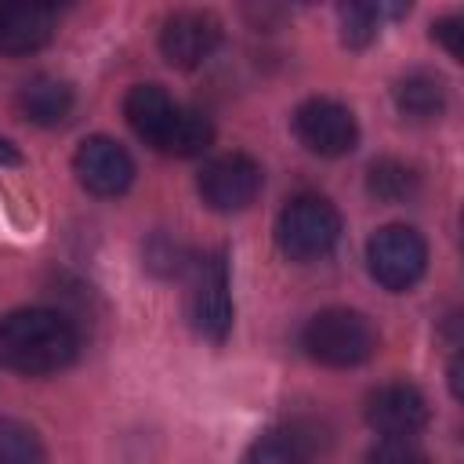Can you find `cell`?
Listing matches in <instances>:
<instances>
[{
  "instance_id": "cell-1",
  "label": "cell",
  "mask_w": 464,
  "mask_h": 464,
  "mask_svg": "<svg viewBox=\"0 0 464 464\" xmlns=\"http://www.w3.org/2000/svg\"><path fill=\"white\" fill-rule=\"evenodd\" d=\"M80 352V334L54 308H18L0 319V366L44 377L65 370Z\"/></svg>"
},
{
  "instance_id": "cell-2",
  "label": "cell",
  "mask_w": 464,
  "mask_h": 464,
  "mask_svg": "<svg viewBox=\"0 0 464 464\" xmlns=\"http://www.w3.org/2000/svg\"><path fill=\"white\" fill-rule=\"evenodd\" d=\"M123 116L130 130L167 156H199L214 141V127L203 112L178 105L160 83H134L123 98Z\"/></svg>"
},
{
  "instance_id": "cell-3",
  "label": "cell",
  "mask_w": 464,
  "mask_h": 464,
  "mask_svg": "<svg viewBox=\"0 0 464 464\" xmlns=\"http://www.w3.org/2000/svg\"><path fill=\"white\" fill-rule=\"evenodd\" d=\"M301 348L308 352V359H315L323 366L348 370V366L366 362L377 352V330L362 312L323 308L304 323Z\"/></svg>"
},
{
  "instance_id": "cell-4",
  "label": "cell",
  "mask_w": 464,
  "mask_h": 464,
  "mask_svg": "<svg viewBox=\"0 0 464 464\" xmlns=\"http://www.w3.org/2000/svg\"><path fill=\"white\" fill-rule=\"evenodd\" d=\"M341 239V214L323 196H294L276 221V243L290 261H319Z\"/></svg>"
},
{
  "instance_id": "cell-5",
  "label": "cell",
  "mask_w": 464,
  "mask_h": 464,
  "mask_svg": "<svg viewBox=\"0 0 464 464\" xmlns=\"http://www.w3.org/2000/svg\"><path fill=\"white\" fill-rule=\"evenodd\" d=\"M366 268L384 290L402 294L420 283L428 268V243L410 225H384L366 239Z\"/></svg>"
},
{
  "instance_id": "cell-6",
  "label": "cell",
  "mask_w": 464,
  "mask_h": 464,
  "mask_svg": "<svg viewBox=\"0 0 464 464\" xmlns=\"http://www.w3.org/2000/svg\"><path fill=\"white\" fill-rule=\"evenodd\" d=\"M188 323L207 341H225L232 330V290L225 254H207L192 265L188 279Z\"/></svg>"
},
{
  "instance_id": "cell-7",
  "label": "cell",
  "mask_w": 464,
  "mask_h": 464,
  "mask_svg": "<svg viewBox=\"0 0 464 464\" xmlns=\"http://www.w3.org/2000/svg\"><path fill=\"white\" fill-rule=\"evenodd\" d=\"M261 181H265V174H261L257 160H250L246 152H225V156H214L210 163H203L196 188L210 210L236 214L257 199Z\"/></svg>"
},
{
  "instance_id": "cell-8",
  "label": "cell",
  "mask_w": 464,
  "mask_h": 464,
  "mask_svg": "<svg viewBox=\"0 0 464 464\" xmlns=\"http://www.w3.org/2000/svg\"><path fill=\"white\" fill-rule=\"evenodd\" d=\"M297 141L315 156H348L359 145V123L348 105L334 98H308L294 112Z\"/></svg>"
},
{
  "instance_id": "cell-9",
  "label": "cell",
  "mask_w": 464,
  "mask_h": 464,
  "mask_svg": "<svg viewBox=\"0 0 464 464\" xmlns=\"http://www.w3.org/2000/svg\"><path fill=\"white\" fill-rule=\"evenodd\" d=\"M72 174L91 196L112 199V196H123L130 188L134 160L120 141H112L105 134H94V138L80 141V149L72 156Z\"/></svg>"
},
{
  "instance_id": "cell-10",
  "label": "cell",
  "mask_w": 464,
  "mask_h": 464,
  "mask_svg": "<svg viewBox=\"0 0 464 464\" xmlns=\"http://www.w3.org/2000/svg\"><path fill=\"white\" fill-rule=\"evenodd\" d=\"M221 44V22L207 11H174L160 29V54L174 69L203 65Z\"/></svg>"
},
{
  "instance_id": "cell-11",
  "label": "cell",
  "mask_w": 464,
  "mask_h": 464,
  "mask_svg": "<svg viewBox=\"0 0 464 464\" xmlns=\"http://www.w3.org/2000/svg\"><path fill=\"white\" fill-rule=\"evenodd\" d=\"M366 424L381 439H413L428 424V399L406 381L381 384L366 399Z\"/></svg>"
},
{
  "instance_id": "cell-12",
  "label": "cell",
  "mask_w": 464,
  "mask_h": 464,
  "mask_svg": "<svg viewBox=\"0 0 464 464\" xmlns=\"http://www.w3.org/2000/svg\"><path fill=\"white\" fill-rule=\"evenodd\" d=\"M54 36V7L0 4V54H33Z\"/></svg>"
},
{
  "instance_id": "cell-13",
  "label": "cell",
  "mask_w": 464,
  "mask_h": 464,
  "mask_svg": "<svg viewBox=\"0 0 464 464\" xmlns=\"http://www.w3.org/2000/svg\"><path fill=\"white\" fill-rule=\"evenodd\" d=\"M14 105H18V112L29 123H36V127H58V123L69 120V112L76 105V94H72V87L65 80L40 72V76H33V80H25L18 87Z\"/></svg>"
},
{
  "instance_id": "cell-14",
  "label": "cell",
  "mask_w": 464,
  "mask_h": 464,
  "mask_svg": "<svg viewBox=\"0 0 464 464\" xmlns=\"http://www.w3.org/2000/svg\"><path fill=\"white\" fill-rule=\"evenodd\" d=\"M392 98H395V109L417 123L439 120L446 112V83L439 72H428V69H410L406 76H399L392 87Z\"/></svg>"
},
{
  "instance_id": "cell-15",
  "label": "cell",
  "mask_w": 464,
  "mask_h": 464,
  "mask_svg": "<svg viewBox=\"0 0 464 464\" xmlns=\"http://www.w3.org/2000/svg\"><path fill=\"white\" fill-rule=\"evenodd\" d=\"M366 188L384 203H406L420 188V174L402 160H377L366 174Z\"/></svg>"
},
{
  "instance_id": "cell-16",
  "label": "cell",
  "mask_w": 464,
  "mask_h": 464,
  "mask_svg": "<svg viewBox=\"0 0 464 464\" xmlns=\"http://www.w3.org/2000/svg\"><path fill=\"white\" fill-rule=\"evenodd\" d=\"M44 460L47 450L40 435L14 417H0V464H44Z\"/></svg>"
},
{
  "instance_id": "cell-17",
  "label": "cell",
  "mask_w": 464,
  "mask_h": 464,
  "mask_svg": "<svg viewBox=\"0 0 464 464\" xmlns=\"http://www.w3.org/2000/svg\"><path fill=\"white\" fill-rule=\"evenodd\" d=\"M381 14L384 7L377 4H341L337 7V22H341V40L348 47H366L377 40L381 29Z\"/></svg>"
},
{
  "instance_id": "cell-18",
  "label": "cell",
  "mask_w": 464,
  "mask_h": 464,
  "mask_svg": "<svg viewBox=\"0 0 464 464\" xmlns=\"http://www.w3.org/2000/svg\"><path fill=\"white\" fill-rule=\"evenodd\" d=\"M366 464H428V457L413 446V439H381L370 450Z\"/></svg>"
},
{
  "instance_id": "cell-19",
  "label": "cell",
  "mask_w": 464,
  "mask_h": 464,
  "mask_svg": "<svg viewBox=\"0 0 464 464\" xmlns=\"http://www.w3.org/2000/svg\"><path fill=\"white\" fill-rule=\"evenodd\" d=\"M460 36H464V22H460L457 14H446V18H439V22L431 25V40H439L450 58H460V54H464Z\"/></svg>"
},
{
  "instance_id": "cell-20",
  "label": "cell",
  "mask_w": 464,
  "mask_h": 464,
  "mask_svg": "<svg viewBox=\"0 0 464 464\" xmlns=\"http://www.w3.org/2000/svg\"><path fill=\"white\" fill-rule=\"evenodd\" d=\"M14 163H22V152L7 138H0V167H14Z\"/></svg>"
}]
</instances>
